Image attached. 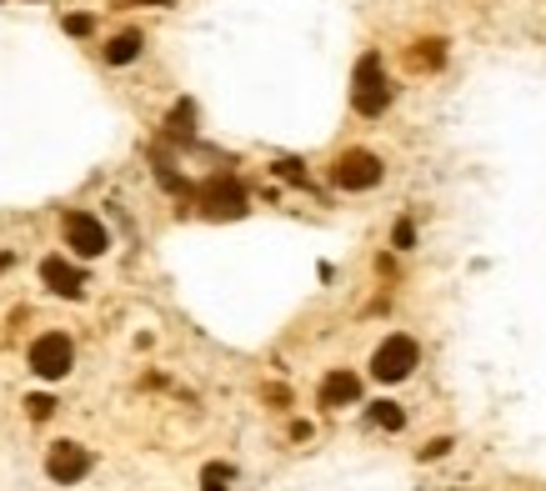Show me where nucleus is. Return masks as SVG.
<instances>
[{
    "instance_id": "f257e3e1",
    "label": "nucleus",
    "mask_w": 546,
    "mask_h": 491,
    "mask_svg": "<svg viewBox=\"0 0 546 491\" xmlns=\"http://www.w3.org/2000/svg\"><path fill=\"white\" fill-rule=\"evenodd\" d=\"M196 201H201V216H206V221H241L246 206H251V196H246V186H241L236 176L206 181V186L196 191Z\"/></svg>"
},
{
    "instance_id": "f03ea898",
    "label": "nucleus",
    "mask_w": 546,
    "mask_h": 491,
    "mask_svg": "<svg viewBox=\"0 0 546 491\" xmlns=\"http://www.w3.org/2000/svg\"><path fill=\"white\" fill-rule=\"evenodd\" d=\"M351 106L361 116H381L391 106V81L381 71V56H361L356 61V86H351Z\"/></svg>"
},
{
    "instance_id": "7ed1b4c3",
    "label": "nucleus",
    "mask_w": 546,
    "mask_h": 491,
    "mask_svg": "<svg viewBox=\"0 0 546 491\" xmlns=\"http://www.w3.org/2000/svg\"><path fill=\"white\" fill-rule=\"evenodd\" d=\"M381 156H371V151H346V156H336V166H331V186H341V191H371L376 181H381Z\"/></svg>"
},
{
    "instance_id": "20e7f679",
    "label": "nucleus",
    "mask_w": 546,
    "mask_h": 491,
    "mask_svg": "<svg viewBox=\"0 0 546 491\" xmlns=\"http://www.w3.org/2000/svg\"><path fill=\"white\" fill-rule=\"evenodd\" d=\"M416 341L411 336H386L381 346H376V356H371V376L376 381H406L411 376V366H416Z\"/></svg>"
},
{
    "instance_id": "39448f33",
    "label": "nucleus",
    "mask_w": 546,
    "mask_h": 491,
    "mask_svg": "<svg viewBox=\"0 0 546 491\" xmlns=\"http://www.w3.org/2000/svg\"><path fill=\"white\" fill-rule=\"evenodd\" d=\"M71 361H76V346H71V336H61V331H51V336H41V341L31 346V371L46 376V381H61V376L71 371Z\"/></svg>"
},
{
    "instance_id": "423d86ee",
    "label": "nucleus",
    "mask_w": 546,
    "mask_h": 491,
    "mask_svg": "<svg viewBox=\"0 0 546 491\" xmlns=\"http://www.w3.org/2000/svg\"><path fill=\"white\" fill-rule=\"evenodd\" d=\"M66 246H71L76 256H101V251L111 246V236H106V226H101L96 216L71 211V216H66Z\"/></svg>"
},
{
    "instance_id": "0eeeda50",
    "label": "nucleus",
    "mask_w": 546,
    "mask_h": 491,
    "mask_svg": "<svg viewBox=\"0 0 546 491\" xmlns=\"http://www.w3.org/2000/svg\"><path fill=\"white\" fill-rule=\"evenodd\" d=\"M46 471H51V481L71 486V481H81V476L91 471V451L76 446V441H56L51 456H46Z\"/></svg>"
},
{
    "instance_id": "6e6552de",
    "label": "nucleus",
    "mask_w": 546,
    "mask_h": 491,
    "mask_svg": "<svg viewBox=\"0 0 546 491\" xmlns=\"http://www.w3.org/2000/svg\"><path fill=\"white\" fill-rule=\"evenodd\" d=\"M41 281H46L56 296H66V301H76V296L86 291V276H81L71 261H61V256H46V266H41Z\"/></svg>"
},
{
    "instance_id": "1a4fd4ad",
    "label": "nucleus",
    "mask_w": 546,
    "mask_h": 491,
    "mask_svg": "<svg viewBox=\"0 0 546 491\" xmlns=\"http://www.w3.org/2000/svg\"><path fill=\"white\" fill-rule=\"evenodd\" d=\"M351 401H361V381L351 371H331L321 381V406H351Z\"/></svg>"
},
{
    "instance_id": "9d476101",
    "label": "nucleus",
    "mask_w": 546,
    "mask_h": 491,
    "mask_svg": "<svg viewBox=\"0 0 546 491\" xmlns=\"http://www.w3.org/2000/svg\"><path fill=\"white\" fill-rule=\"evenodd\" d=\"M441 61H446V41H416L406 51V66L411 71H441Z\"/></svg>"
},
{
    "instance_id": "9b49d317",
    "label": "nucleus",
    "mask_w": 546,
    "mask_h": 491,
    "mask_svg": "<svg viewBox=\"0 0 546 491\" xmlns=\"http://www.w3.org/2000/svg\"><path fill=\"white\" fill-rule=\"evenodd\" d=\"M141 46H146V41H141V31H121V36L106 46V61H111V66H131V61L141 56Z\"/></svg>"
},
{
    "instance_id": "f8f14e48",
    "label": "nucleus",
    "mask_w": 546,
    "mask_h": 491,
    "mask_svg": "<svg viewBox=\"0 0 546 491\" xmlns=\"http://www.w3.org/2000/svg\"><path fill=\"white\" fill-rule=\"evenodd\" d=\"M166 131H171L176 141H191V136H196V106H191V101H181V106L171 111V121H166Z\"/></svg>"
},
{
    "instance_id": "ddd939ff",
    "label": "nucleus",
    "mask_w": 546,
    "mask_h": 491,
    "mask_svg": "<svg viewBox=\"0 0 546 491\" xmlns=\"http://www.w3.org/2000/svg\"><path fill=\"white\" fill-rule=\"evenodd\" d=\"M231 481H236V466H226V461H211L201 471V491H231Z\"/></svg>"
},
{
    "instance_id": "4468645a",
    "label": "nucleus",
    "mask_w": 546,
    "mask_h": 491,
    "mask_svg": "<svg viewBox=\"0 0 546 491\" xmlns=\"http://www.w3.org/2000/svg\"><path fill=\"white\" fill-rule=\"evenodd\" d=\"M371 421H376V426H386V431H401V426H406V416H401V406H396V401H376V406H371Z\"/></svg>"
},
{
    "instance_id": "2eb2a0df",
    "label": "nucleus",
    "mask_w": 546,
    "mask_h": 491,
    "mask_svg": "<svg viewBox=\"0 0 546 491\" xmlns=\"http://www.w3.org/2000/svg\"><path fill=\"white\" fill-rule=\"evenodd\" d=\"M276 176H286V181H301V186H306V166H301L296 156H286V161H276Z\"/></svg>"
},
{
    "instance_id": "dca6fc26",
    "label": "nucleus",
    "mask_w": 546,
    "mask_h": 491,
    "mask_svg": "<svg viewBox=\"0 0 546 491\" xmlns=\"http://www.w3.org/2000/svg\"><path fill=\"white\" fill-rule=\"evenodd\" d=\"M26 406H31V416H36V421H46V416L56 411V401H51V396H31Z\"/></svg>"
},
{
    "instance_id": "f3484780",
    "label": "nucleus",
    "mask_w": 546,
    "mask_h": 491,
    "mask_svg": "<svg viewBox=\"0 0 546 491\" xmlns=\"http://www.w3.org/2000/svg\"><path fill=\"white\" fill-rule=\"evenodd\" d=\"M66 31L71 36H91V16H66Z\"/></svg>"
},
{
    "instance_id": "a211bd4d",
    "label": "nucleus",
    "mask_w": 546,
    "mask_h": 491,
    "mask_svg": "<svg viewBox=\"0 0 546 491\" xmlns=\"http://www.w3.org/2000/svg\"><path fill=\"white\" fill-rule=\"evenodd\" d=\"M391 236H396V246H401V251H406V246L416 241V231H411V221H396V231H391Z\"/></svg>"
},
{
    "instance_id": "6ab92c4d",
    "label": "nucleus",
    "mask_w": 546,
    "mask_h": 491,
    "mask_svg": "<svg viewBox=\"0 0 546 491\" xmlns=\"http://www.w3.org/2000/svg\"><path fill=\"white\" fill-rule=\"evenodd\" d=\"M446 446H451V441H431V446H426L421 456H426V461H436V456H446Z\"/></svg>"
},
{
    "instance_id": "aec40b11",
    "label": "nucleus",
    "mask_w": 546,
    "mask_h": 491,
    "mask_svg": "<svg viewBox=\"0 0 546 491\" xmlns=\"http://www.w3.org/2000/svg\"><path fill=\"white\" fill-rule=\"evenodd\" d=\"M131 6H166V0H131Z\"/></svg>"
},
{
    "instance_id": "412c9836",
    "label": "nucleus",
    "mask_w": 546,
    "mask_h": 491,
    "mask_svg": "<svg viewBox=\"0 0 546 491\" xmlns=\"http://www.w3.org/2000/svg\"><path fill=\"white\" fill-rule=\"evenodd\" d=\"M6 266H11V256H0V271H6Z\"/></svg>"
}]
</instances>
